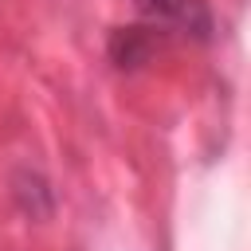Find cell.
<instances>
[{
    "mask_svg": "<svg viewBox=\"0 0 251 251\" xmlns=\"http://www.w3.org/2000/svg\"><path fill=\"white\" fill-rule=\"evenodd\" d=\"M141 20L157 31H176V35H192V39H212L216 20L208 0H133Z\"/></svg>",
    "mask_w": 251,
    "mask_h": 251,
    "instance_id": "6da1fadb",
    "label": "cell"
},
{
    "mask_svg": "<svg viewBox=\"0 0 251 251\" xmlns=\"http://www.w3.org/2000/svg\"><path fill=\"white\" fill-rule=\"evenodd\" d=\"M157 47V27L149 24H133V27H118L110 35V59L118 67H141Z\"/></svg>",
    "mask_w": 251,
    "mask_h": 251,
    "instance_id": "7a4b0ae2",
    "label": "cell"
}]
</instances>
